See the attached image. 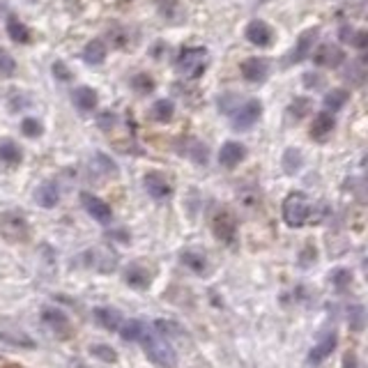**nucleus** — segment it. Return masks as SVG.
Returning a JSON list of instances; mask_svg holds the SVG:
<instances>
[{
	"mask_svg": "<svg viewBox=\"0 0 368 368\" xmlns=\"http://www.w3.org/2000/svg\"><path fill=\"white\" fill-rule=\"evenodd\" d=\"M139 343L143 345V350H145V354L154 361V364H159L163 368H175V364H177L175 350L170 347L166 338L154 331V327H147V325L143 327Z\"/></svg>",
	"mask_w": 368,
	"mask_h": 368,
	"instance_id": "nucleus-1",
	"label": "nucleus"
},
{
	"mask_svg": "<svg viewBox=\"0 0 368 368\" xmlns=\"http://www.w3.org/2000/svg\"><path fill=\"white\" fill-rule=\"evenodd\" d=\"M281 212H283V221L288 223L290 228H302L313 219L316 205H313V201L304 192H290L285 196Z\"/></svg>",
	"mask_w": 368,
	"mask_h": 368,
	"instance_id": "nucleus-2",
	"label": "nucleus"
},
{
	"mask_svg": "<svg viewBox=\"0 0 368 368\" xmlns=\"http://www.w3.org/2000/svg\"><path fill=\"white\" fill-rule=\"evenodd\" d=\"M207 63H209V53L205 46H184L175 58V72L184 79L196 81L205 74Z\"/></svg>",
	"mask_w": 368,
	"mask_h": 368,
	"instance_id": "nucleus-3",
	"label": "nucleus"
},
{
	"mask_svg": "<svg viewBox=\"0 0 368 368\" xmlns=\"http://www.w3.org/2000/svg\"><path fill=\"white\" fill-rule=\"evenodd\" d=\"M28 221L21 212H14V209H8V212L0 214V235L8 242H25L28 240Z\"/></svg>",
	"mask_w": 368,
	"mask_h": 368,
	"instance_id": "nucleus-4",
	"label": "nucleus"
},
{
	"mask_svg": "<svg viewBox=\"0 0 368 368\" xmlns=\"http://www.w3.org/2000/svg\"><path fill=\"white\" fill-rule=\"evenodd\" d=\"M212 233L219 242L226 247H235L237 244V219L228 209H216L212 216Z\"/></svg>",
	"mask_w": 368,
	"mask_h": 368,
	"instance_id": "nucleus-5",
	"label": "nucleus"
},
{
	"mask_svg": "<svg viewBox=\"0 0 368 368\" xmlns=\"http://www.w3.org/2000/svg\"><path fill=\"white\" fill-rule=\"evenodd\" d=\"M260 115H263L260 99H244L242 104L230 113L233 129H237V132H247V129H251L258 120H260Z\"/></svg>",
	"mask_w": 368,
	"mask_h": 368,
	"instance_id": "nucleus-6",
	"label": "nucleus"
},
{
	"mask_svg": "<svg viewBox=\"0 0 368 368\" xmlns=\"http://www.w3.org/2000/svg\"><path fill=\"white\" fill-rule=\"evenodd\" d=\"M81 205H83L85 212L90 214L97 223H101V226H106V223L113 221V209H111V205L101 201L99 196H94V194H90V192H83V194H81Z\"/></svg>",
	"mask_w": 368,
	"mask_h": 368,
	"instance_id": "nucleus-7",
	"label": "nucleus"
},
{
	"mask_svg": "<svg viewBox=\"0 0 368 368\" xmlns=\"http://www.w3.org/2000/svg\"><path fill=\"white\" fill-rule=\"evenodd\" d=\"M318 42V28H306L302 35L297 37V44L292 46V51L288 53V58H285V65H297V63H304L306 58L311 56L313 46Z\"/></svg>",
	"mask_w": 368,
	"mask_h": 368,
	"instance_id": "nucleus-8",
	"label": "nucleus"
},
{
	"mask_svg": "<svg viewBox=\"0 0 368 368\" xmlns=\"http://www.w3.org/2000/svg\"><path fill=\"white\" fill-rule=\"evenodd\" d=\"M313 56V63L318 67H327V70H334V67H340L345 63V51L340 49L338 44H320L316 51H311Z\"/></svg>",
	"mask_w": 368,
	"mask_h": 368,
	"instance_id": "nucleus-9",
	"label": "nucleus"
},
{
	"mask_svg": "<svg viewBox=\"0 0 368 368\" xmlns=\"http://www.w3.org/2000/svg\"><path fill=\"white\" fill-rule=\"evenodd\" d=\"M143 187H145V192L152 196L154 201H166L170 198V194H173L170 182L166 180V175L159 173V170H150V173L143 175Z\"/></svg>",
	"mask_w": 368,
	"mask_h": 368,
	"instance_id": "nucleus-10",
	"label": "nucleus"
},
{
	"mask_svg": "<svg viewBox=\"0 0 368 368\" xmlns=\"http://www.w3.org/2000/svg\"><path fill=\"white\" fill-rule=\"evenodd\" d=\"M42 323L49 327L53 334H58L60 338H67L70 336V318H67V313H63L56 306H44L42 309Z\"/></svg>",
	"mask_w": 368,
	"mask_h": 368,
	"instance_id": "nucleus-11",
	"label": "nucleus"
},
{
	"mask_svg": "<svg viewBox=\"0 0 368 368\" xmlns=\"http://www.w3.org/2000/svg\"><path fill=\"white\" fill-rule=\"evenodd\" d=\"M0 340L14 347H25V350H32L37 345L35 338L28 336V331H23L19 325H10V323H0Z\"/></svg>",
	"mask_w": 368,
	"mask_h": 368,
	"instance_id": "nucleus-12",
	"label": "nucleus"
},
{
	"mask_svg": "<svg viewBox=\"0 0 368 368\" xmlns=\"http://www.w3.org/2000/svg\"><path fill=\"white\" fill-rule=\"evenodd\" d=\"M242 76L249 81V83H265L269 76V60L265 58H247L240 65Z\"/></svg>",
	"mask_w": 368,
	"mask_h": 368,
	"instance_id": "nucleus-13",
	"label": "nucleus"
},
{
	"mask_svg": "<svg viewBox=\"0 0 368 368\" xmlns=\"http://www.w3.org/2000/svg\"><path fill=\"white\" fill-rule=\"evenodd\" d=\"M247 39L258 49H265V46H269L274 42V30H272V25L267 21H263V19H254L249 25H247Z\"/></svg>",
	"mask_w": 368,
	"mask_h": 368,
	"instance_id": "nucleus-14",
	"label": "nucleus"
},
{
	"mask_svg": "<svg viewBox=\"0 0 368 368\" xmlns=\"http://www.w3.org/2000/svg\"><path fill=\"white\" fill-rule=\"evenodd\" d=\"M244 159H247V147H244L242 143H237V141L223 143L221 150H219V163H221L223 168L240 166Z\"/></svg>",
	"mask_w": 368,
	"mask_h": 368,
	"instance_id": "nucleus-15",
	"label": "nucleus"
},
{
	"mask_svg": "<svg viewBox=\"0 0 368 368\" xmlns=\"http://www.w3.org/2000/svg\"><path fill=\"white\" fill-rule=\"evenodd\" d=\"M336 343H338L336 331H329L323 340H318V343L311 347V352H309V364H313V366L323 364V361L334 352V347H336Z\"/></svg>",
	"mask_w": 368,
	"mask_h": 368,
	"instance_id": "nucleus-16",
	"label": "nucleus"
},
{
	"mask_svg": "<svg viewBox=\"0 0 368 368\" xmlns=\"http://www.w3.org/2000/svg\"><path fill=\"white\" fill-rule=\"evenodd\" d=\"M35 203H37L39 207H44V209L56 207L58 203H60V192H58L56 182L39 184V187L35 189Z\"/></svg>",
	"mask_w": 368,
	"mask_h": 368,
	"instance_id": "nucleus-17",
	"label": "nucleus"
},
{
	"mask_svg": "<svg viewBox=\"0 0 368 368\" xmlns=\"http://www.w3.org/2000/svg\"><path fill=\"white\" fill-rule=\"evenodd\" d=\"M334 127H336L334 113L323 111V113H318L316 118H313V122H311V136L316 141H323V139H327V136L334 132Z\"/></svg>",
	"mask_w": 368,
	"mask_h": 368,
	"instance_id": "nucleus-18",
	"label": "nucleus"
},
{
	"mask_svg": "<svg viewBox=\"0 0 368 368\" xmlns=\"http://www.w3.org/2000/svg\"><path fill=\"white\" fill-rule=\"evenodd\" d=\"M72 101H74V106H76L79 111L90 113V111H94V108H97V92H94L92 88L79 85V88H74Z\"/></svg>",
	"mask_w": 368,
	"mask_h": 368,
	"instance_id": "nucleus-19",
	"label": "nucleus"
},
{
	"mask_svg": "<svg viewBox=\"0 0 368 368\" xmlns=\"http://www.w3.org/2000/svg\"><path fill=\"white\" fill-rule=\"evenodd\" d=\"M92 316H94V320H97V323L104 327V329H108V331H118L120 325H122L120 311L111 309V306H97V309L92 311Z\"/></svg>",
	"mask_w": 368,
	"mask_h": 368,
	"instance_id": "nucleus-20",
	"label": "nucleus"
},
{
	"mask_svg": "<svg viewBox=\"0 0 368 368\" xmlns=\"http://www.w3.org/2000/svg\"><path fill=\"white\" fill-rule=\"evenodd\" d=\"M90 168L101 177H115L120 173L118 163H115L106 152H94L92 159H90Z\"/></svg>",
	"mask_w": 368,
	"mask_h": 368,
	"instance_id": "nucleus-21",
	"label": "nucleus"
},
{
	"mask_svg": "<svg viewBox=\"0 0 368 368\" xmlns=\"http://www.w3.org/2000/svg\"><path fill=\"white\" fill-rule=\"evenodd\" d=\"M180 260H182L184 267L192 269L194 274H205L207 267H209L205 254H201V251H194V249L182 251V254H180Z\"/></svg>",
	"mask_w": 368,
	"mask_h": 368,
	"instance_id": "nucleus-22",
	"label": "nucleus"
},
{
	"mask_svg": "<svg viewBox=\"0 0 368 368\" xmlns=\"http://www.w3.org/2000/svg\"><path fill=\"white\" fill-rule=\"evenodd\" d=\"M8 35L12 42H17V44H28L30 42V28L25 25L21 19L14 17V14H10L8 17Z\"/></svg>",
	"mask_w": 368,
	"mask_h": 368,
	"instance_id": "nucleus-23",
	"label": "nucleus"
},
{
	"mask_svg": "<svg viewBox=\"0 0 368 368\" xmlns=\"http://www.w3.org/2000/svg\"><path fill=\"white\" fill-rule=\"evenodd\" d=\"M125 283H129L136 290H145L150 285V272L141 265H129L125 269Z\"/></svg>",
	"mask_w": 368,
	"mask_h": 368,
	"instance_id": "nucleus-24",
	"label": "nucleus"
},
{
	"mask_svg": "<svg viewBox=\"0 0 368 368\" xmlns=\"http://www.w3.org/2000/svg\"><path fill=\"white\" fill-rule=\"evenodd\" d=\"M106 44L101 42V39H92V42H88L85 44V49H83V60L88 65H92V67H97L101 65L106 60Z\"/></svg>",
	"mask_w": 368,
	"mask_h": 368,
	"instance_id": "nucleus-25",
	"label": "nucleus"
},
{
	"mask_svg": "<svg viewBox=\"0 0 368 368\" xmlns=\"http://www.w3.org/2000/svg\"><path fill=\"white\" fill-rule=\"evenodd\" d=\"M347 99H350V94H347V90H343V88H334V90H329L325 94V99H323V104H325V111H329V113H336L340 111L345 104H347Z\"/></svg>",
	"mask_w": 368,
	"mask_h": 368,
	"instance_id": "nucleus-26",
	"label": "nucleus"
},
{
	"mask_svg": "<svg viewBox=\"0 0 368 368\" xmlns=\"http://www.w3.org/2000/svg\"><path fill=\"white\" fill-rule=\"evenodd\" d=\"M281 166H283V173L285 175H295L302 170L304 166V159H302V152H299L297 147H288L281 156Z\"/></svg>",
	"mask_w": 368,
	"mask_h": 368,
	"instance_id": "nucleus-27",
	"label": "nucleus"
},
{
	"mask_svg": "<svg viewBox=\"0 0 368 368\" xmlns=\"http://www.w3.org/2000/svg\"><path fill=\"white\" fill-rule=\"evenodd\" d=\"M143 327H145V323H143V320H122L118 334L125 340H129V343H139Z\"/></svg>",
	"mask_w": 368,
	"mask_h": 368,
	"instance_id": "nucleus-28",
	"label": "nucleus"
},
{
	"mask_svg": "<svg viewBox=\"0 0 368 368\" xmlns=\"http://www.w3.org/2000/svg\"><path fill=\"white\" fill-rule=\"evenodd\" d=\"M152 327H154V331L159 334V336L166 338V340L184 336V329L177 323H173V320H154Z\"/></svg>",
	"mask_w": 368,
	"mask_h": 368,
	"instance_id": "nucleus-29",
	"label": "nucleus"
},
{
	"mask_svg": "<svg viewBox=\"0 0 368 368\" xmlns=\"http://www.w3.org/2000/svg\"><path fill=\"white\" fill-rule=\"evenodd\" d=\"M21 156H23V152H21V147L17 145L14 141H0V161H5V163H21Z\"/></svg>",
	"mask_w": 368,
	"mask_h": 368,
	"instance_id": "nucleus-30",
	"label": "nucleus"
},
{
	"mask_svg": "<svg viewBox=\"0 0 368 368\" xmlns=\"http://www.w3.org/2000/svg\"><path fill=\"white\" fill-rule=\"evenodd\" d=\"M175 115V104L170 99H156L152 104V118L156 122H170Z\"/></svg>",
	"mask_w": 368,
	"mask_h": 368,
	"instance_id": "nucleus-31",
	"label": "nucleus"
},
{
	"mask_svg": "<svg viewBox=\"0 0 368 368\" xmlns=\"http://www.w3.org/2000/svg\"><path fill=\"white\" fill-rule=\"evenodd\" d=\"M311 113V99L309 97H295L288 106V120H304Z\"/></svg>",
	"mask_w": 368,
	"mask_h": 368,
	"instance_id": "nucleus-32",
	"label": "nucleus"
},
{
	"mask_svg": "<svg viewBox=\"0 0 368 368\" xmlns=\"http://www.w3.org/2000/svg\"><path fill=\"white\" fill-rule=\"evenodd\" d=\"M132 88L139 94H150L154 90V79L150 76V74L141 72V74H136V76L132 79Z\"/></svg>",
	"mask_w": 368,
	"mask_h": 368,
	"instance_id": "nucleus-33",
	"label": "nucleus"
},
{
	"mask_svg": "<svg viewBox=\"0 0 368 368\" xmlns=\"http://www.w3.org/2000/svg\"><path fill=\"white\" fill-rule=\"evenodd\" d=\"M90 354H92V357L101 359V361H106V364H115V361H118V354L113 352V347H108L104 343L90 345Z\"/></svg>",
	"mask_w": 368,
	"mask_h": 368,
	"instance_id": "nucleus-34",
	"label": "nucleus"
},
{
	"mask_svg": "<svg viewBox=\"0 0 368 368\" xmlns=\"http://www.w3.org/2000/svg\"><path fill=\"white\" fill-rule=\"evenodd\" d=\"M347 325H350L352 331H361L364 329V306H350L347 311Z\"/></svg>",
	"mask_w": 368,
	"mask_h": 368,
	"instance_id": "nucleus-35",
	"label": "nucleus"
},
{
	"mask_svg": "<svg viewBox=\"0 0 368 368\" xmlns=\"http://www.w3.org/2000/svg\"><path fill=\"white\" fill-rule=\"evenodd\" d=\"M242 101H244V99H242L237 92H228V94H223V97H219V111L226 113V115H230L237 106L242 104Z\"/></svg>",
	"mask_w": 368,
	"mask_h": 368,
	"instance_id": "nucleus-36",
	"label": "nucleus"
},
{
	"mask_svg": "<svg viewBox=\"0 0 368 368\" xmlns=\"http://www.w3.org/2000/svg\"><path fill=\"white\" fill-rule=\"evenodd\" d=\"M21 134L28 136V139H37V136L44 134V127H42V122H39L37 118H25L21 122Z\"/></svg>",
	"mask_w": 368,
	"mask_h": 368,
	"instance_id": "nucleus-37",
	"label": "nucleus"
},
{
	"mask_svg": "<svg viewBox=\"0 0 368 368\" xmlns=\"http://www.w3.org/2000/svg\"><path fill=\"white\" fill-rule=\"evenodd\" d=\"M17 72V63L14 58L10 56L8 51L0 49V76H12Z\"/></svg>",
	"mask_w": 368,
	"mask_h": 368,
	"instance_id": "nucleus-38",
	"label": "nucleus"
},
{
	"mask_svg": "<svg viewBox=\"0 0 368 368\" xmlns=\"http://www.w3.org/2000/svg\"><path fill=\"white\" fill-rule=\"evenodd\" d=\"M331 283L336 285L338 290H345L347 285L352 283V274H350V269H343V267H338L336 272L331 274Z\"/></svg>",
	"mask_w": 368,
	"mask_h": 368,
	"instance_id": "nucleus-39",
	"label": "nucleus"
},
{
	"mask_svg": "<svg viewBox=\"0 0 368 368\" xmlns=\"http://www.w3.org/2000/svg\"><path fill=\"white\" fill-rule=\"evenodd\" d=\"M189 154H192V159L196 163H203V166L207 163V147L203 145V143H198V141L192 143V150H189Z\"/></svg>",
	"mask_w": 368,
	"mask_h": 368,
	"instance_id": "nucleus-40",
	"label": "nucleus"
},
{
	"mask_svg": "<svg viewBox=\"0 0 368 368\" xmlns=\"http://www.w3.org/2000/svg\"><path fill=\"white\" fill-rule=\"evenodd\" d=\"M53 76L60 79V81H70L72 79V72L67 70L65 63H60V60H58V63H53Z\"/></svg>",
	"mask_w": 368,
	"mask_h": 368,
	"instance_id": "nucleus-41",
	"label": "nucleus"
},
{
	"mask_svg": "<svg viewBox=\"0 0 368 368\" xmlns=\"http://www.w3.org/2000/svg\"><path fill=\"white\" fill-rule=\"evenodd\" d=\"M97 122H99V127L104 129V132H108V129H111V127L115 125V113H111V111H104V113H99Z\"/></svg>",
	"mask_w": 368,
	"mask_h": 368,
	"instance_id": "nucleus-42",
	"label": "nucleus"
},
{
	"mask_svg": "<svg viewBox=\"0 0 368 368\" xmlns=\"http://www.w3.org/2000/svg\"><path fill=\"white\" fill-rule=\"evenodd\" d=\"M156 3V8L161 10V14H173L175 12V8H177V3H180V0H154Z\"/></svg>",
	"mask_w": 368,
	"mask_h": 368,
	"instance_id": "nucleus-43",
	"label": "nucleus"
},
{
	"mask_svg": "<svg viewBox=\"0 0 368 368\" xmlns=\"http://www.w3.org/2000/svg\"><path fill=\"white\" fill-rule=\"evenodd\" d=\"M366 44H368V35H366V30H357V32H354L352 46H357L359 51H364V49H366Z\"/></svg>",
	"mask_w": 368,
	"mask_h": 368,
	"instance_id": "nucleus-44",
	"label": "nucleus"
},
{
	"mask_svg": "<svg viewBox=\"0 0 368 368\" xmlns=\"http://www.w3.org/2000/svg\"><path fill=\"white\" fill-rule=\"evenodd\" d=\"M320 83H323V76H318V74H313V72H309V74H304V88H320Z\"/></svg>",
	"mask_w": 368,
	"mask_h": 368,
	"instance_id": "nucleus-45",
	"label": "nucleus"
},
{
	"mask_svg": "<svg viewBox=\"0 0 368 368\" xmlns=\"http://www.w3.org/2000/svg\"><path fill=\"white\" fill-rule=\"evenodd\" d=\"M354 32H357V28H352V25H343V28H340V39H343V42H347V44H352V39H354Z\"/></svg>",
	"mask_w": 368,
	"mask_h": 368,
	"instance_id": "nucleus-46",
	"label": "nucleus"
},
{
	"mask_svg": "<svg viewBox=\"0 0 368 368\" xmlns=\"http://www.w3.org/2000/svg\"><path fill=\"white\" fill-rule=\"evenodd\" d=\"M343 368H359V359L354 352H345L343 357Z\"/></svg>",
	"mask_w": 368,
	"mask_h": 368,
	"instance_id": "nucleus-47",
	"label": "nucleus"
},
{
	"mask_svg": "<svg viewBox=\"0 0 368 368\" xmlns=\"http://www.w3.org/2000/svg\"><path fill=\"white\" fill-rule=\"evenodd\" d=\"M72 368H88V366H85V364H81V361H74Z\"/></svg>",
	"mask_w": 368,
	"mask_h": 368,
	"instance_id": "nucleus-48",
	"label": "nucleus"
},
{
	"mask_svg": "<svg viewBox=\"0 0 368 368\" xmlns=\"http://www.w3.org/2000/svg\"><path fill=\"white\" fill-rule=\"evenodd\" d=\"M260 3H265V0H260Z\"/></svg>",
	"mask_w": 368,
	"mask_h": 368,
	"instance_id": "nucleus-49",
	"label": "nucleus"
}]
</instances>
